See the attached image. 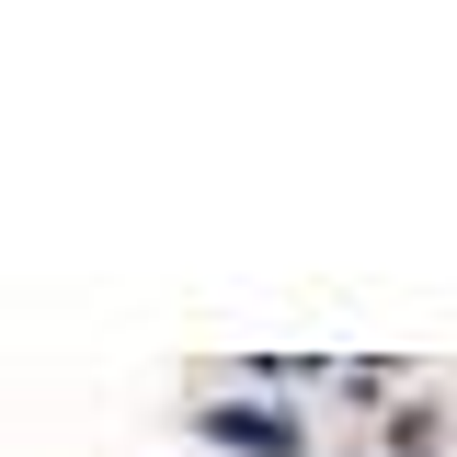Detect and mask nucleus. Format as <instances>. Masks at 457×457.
<instances>
[{"mask_svg":"<svg viewBox=\"0 0 457 457\" xmlns=\"http://www.w3.org/2000/svg\"><path fill=\"white\" fill-rule=\"evenodd\" d=\"M206 435H228L252 457H297V423H275V411H206Z\"/></svg>","mask_w":457,"mask_h":457,"instance_id":"f257e3e1","label":"nucleus"}]
</instances>
